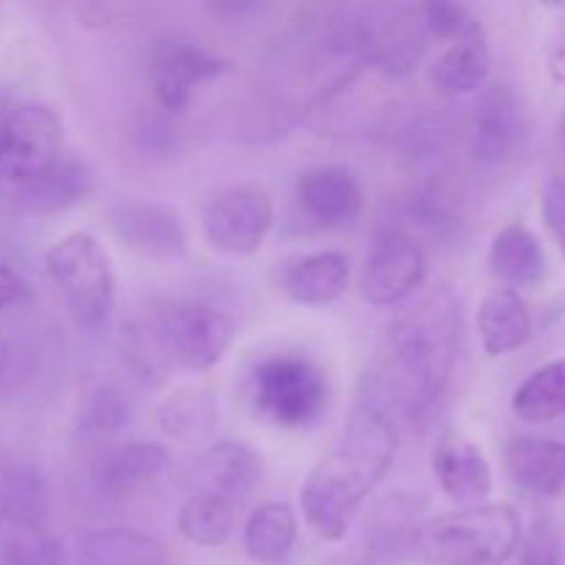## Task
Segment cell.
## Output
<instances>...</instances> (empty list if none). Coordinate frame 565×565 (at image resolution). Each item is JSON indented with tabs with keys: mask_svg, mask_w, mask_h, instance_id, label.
Segmentation results:
<instances>
[{
	"mask_svg": "<svg viewBox=\"0 0 565 565\" xmlns=\"http://www.w3.org/2000/svg\"><path fill=\"white\" fill-rule=\"evenodd\" d=\"M533 334V318L519 296L511 287H494L486 292L478 309V337L486 356L500 359L508 353L519 351Z\"/></svg>",
	"mask_w": 565,
	"mask_h": 565,
	"instance_id": "obj_19",
	"label": "cell"
},
{
	"mask_svg": "<svg viewBox=\"0 0 565 565\" xmlns=\"http://www.w3.org/2000/svg\"><path fill=\"white\" fill-rule=\"evenodd\" d=\"M127 414H130V406L125 403V397L116 390H110V386H99L97 392L88 395L81 417V428L88 436H108L125 425Z\"/></svg>",
	"mask_w": 565,
	"mask_h": 565,
	"instance_id": "obj_30",
	"label": "cell"
},
{
	"mask_svg": "<svg viewBox=\"0 0 565 565\" xmlns=\"http://www.w3.org/2000/svg\"><path fill=\"white\" fill-rule=\"evenodd\" d=\"M235 337V320L213 303L169 301L152 315V340L160 356L193 373L215 367Z\"/></svg>",
	"mask_w": 565,
	"mask_h": 565,
	"instance_id": "obj_7",
	"label": "cell"
},
{
	"mask_svg": "<svg viewBox=\"0 0 565 565\" xmlns=\"http://www.w3.org/2000/svg\"><path fill=\"white\" fill-rule=\"evenodd\" d=\"M0 565H64V546L50 524L47 483L28 463L0 475Z\"/></svg>",
	"mask_w": 565,
	"mask_h": 565,
	"instance_id": "obj_4",
	"label": "cell"
},
{
	"mask_svg": "<svg viewBox=\"0 0 565 565\" xmlns=\"http://www.w3.org/2000/svg\"><path fill=\"white\" fill-rule=\"evenodd\" d=\"M230 72V61L221 58L202 42L185 33H163L149 53V83L160 110L180 116L191 105L193 92L218 81Z\"/></svg>",
	"mask_w": 565,
	"mask_h": 565,
	"instance_id": "obj_9",
	"label": "cell"
},
{
	"mask_svg": "<svg viewBox=\"0 0 565 565\" xmlns=\"http://www.w3.org/2000/svg\"><path fill=\"white\" fill-rule=\"evenodd\" d=\"M44 265L77 329H103L116 303V274L103 243L88 232H72L50 246Z\"/></svg>",
	"mask_w": 565,
	"mask_h": 565,
	"instance_id": "obj_5",
	"label": "cell"
},
{
	"mask_svg": "<svg viewBox=\"0 0 565 565\" xmlns=\"http://www.w3.org/2000/svg\"><path fill=\"white\" fill-rule=\"evenodd\" d=\"M544 221L565 254V182L552 180L544 191Z\"/></svg>",
	"mask_w": 565,
	"mask_h": 565,
	"instance_id": "obj_33",
	"label": "cell"
},
{
	"mask_svg": "<svg viewBox=\"0 0 565 565\" xmlns=\"http://www.w3.org/2000/svg\"><path fill=\"white\" fill-rule=\"evenodd\" d=\"M417 9L425 22V31L434 33L436 39H445V42L463 36L478 22V17L467 6L450 3V0H434V3H423Z\"/></svg>",
	"mask_w": 565,
	"mask_h": 565,
	"instance_id": "obj_31",
	"label": "cell"
},
{
	"mask_svg": "<svg viewBox=\"0 0 565 565\" xmlns=\"http://www.w3.org/2000/svg\"><path fill=\"white\" fill-rule=\"evenodd\" d=\"M364 42H367V64L379 66L392 81H403L419 66L428 42V31L419 9L395 6L379 9L362 17Z\"/></svg>",
	"mask_w": 565,
	"mask_h": 565,
	"instance_id": "obj_13",
	"label": "cell"
},
{
	"mask_svg": "<svg viewBox=\"0 0 565 565\" xmlns=\"http://www.w3.org/2000/svg\"><path fill=\"white\" fill-rule=\"evenodd\" d=\"M298 539V516L287 502H265L248 516L243 546L248 557L263 565L287 561Z\"/></svg>",
	"mask_w": 565,
	"mask_h": 565,
	"instance_id": "obj_26",
	"label": "cell"
},
{
	"mask_svg": "<svg viewBox=\"0 0 565 565\" xmlns=\"http://www.w3.org/2000/svg\"><path fill=\"white\" fill-rule=\"evenodd\" d=\"M81 565H169V557L160 541L136 530L114 527L83 541Z\"/></svg>",
	"mask_w": 565,
	"mask_h": 565,
	"instance_id": "obj_28",
	"label": "cell"
},
{
	"mask_svg": "<svg viewBox=\"0 0 565 565\" xmlns=\"http://www.w3.org/2000/svg\"><path fill=\"white\" fill-rule=\"evenodd\" d=\"M461 309L439 287L386 326L364 375L362 406L386 417L419 419L447 390L458 356Z\"/></svg>",
	"mask_w": 565,
	"mask_h": 565,
	"instance_id": "obj_1",
	"label": "cell"
},
{
	"mask_svg": "<svg viewBox=\"0 0 565 565\" xmlns=\"http://www.w3.org/2000/svg\"><path fill=\"white\" fill-rule=\"evenodd\" d=\"M64 125L50 105L22 103L0 125V185L14 193L42 180L64 154Z\"/></svg>",
	"mask_w": 565,
	"mask_h": 565,
	"instance_id": "obj_8",
	"label": "cell"
},
{
	"mask_svg": "<svg viewBox=\"0 0 565 565\" xmlns=\"http://www.w3.org/2000/svg\"><path fill=\"white\" fill-rule=\"evenodd\" d=\"M169 467V450L158 441H130L119 445L103 458L97 483L105 497H130L143 486L154 483Z\"/></svg>",
	"mask_w": 565,
	"mask_h": 565,
	"instance_id": "obj_22",
	"label": "cell"
},
{
	"mask_svg": "<svg viewBox=\"0 0 565 565\" xmlns=\"http://www.w3.org/2000/svg\"><path fill=\"white\" fill-rule=\"evenodd\" d=\"M561 149H563V160H565V119H563V125H561ZM555 180H563L565 182V174L563 177H555Z\"/></svg>",
	"mask_w": 565,
	"mask_h": 565,
	"instance_id": "obj_38",
	"label": "cell"
},
{
	"mask_svg": "<svg viewBox=\"0 0 565 565\" xmlns=\"http://www.w3.org/2000/svg\"><path fill=\"white\" fill-rule=\"evenodd\" d=\"M11 108H14V105H11L9 99H6V97H0V125H3V121H6V116L11 114Z\"/></svg>",
	"mask_w": 565,
	"mask_h": 565,
	"instance_id": "obj_37",
	"label": "cell"
},
{
	"mask_svg": "<svg viewBox=\"0 0 565 565\" xmlns=\"http://www.w3.org/2000/svg\"><path fill=\"white\" fill-rule=\"evenodd\" d=\"M434 475L441 494L458 508H475L489 502L491 467L478 445L461 436H445L434 450Z\"/></svg>",
	"mask_w": 565,
	"mask_h": 565,
	"instance_id": "obj_16",
	"label": "cell"
},
{
	"mask_svg": "<svg viewBox=\"0 0 565 565\" xmlns=\"http://www.w3.org/2000/svg\"><path fill=\"white\" fill-rule=\"evenodd\" d=\"M527 141V114L511 86H491L478 99L469 125V149L480 166H505L522 152Z\"/></svg>",
	"mask_w": 565,
	"mask_h": 565,
	"instance_id": "obj_12",
	"label": "cell"
},
{
	"mask_svg": "<svg viewBox=\"0 0 565 565\" xmlns=\"http://www.w3.org/2000/svg\"><path fill=\"white\" fill-rule=\"evenodd\" d=\"M28 298V287L22 281V276L0 257V312H6L9 307H17L20 301Z\"/></svg>",
	"mask_w": 565,
	"mask_h": 565,
	"instance_id": "obj_34",
	"label": "cell"
},
{
	"mask_svg": "<svg viewBox=\"0 0 565 565\" xmlns=\"http://www.w3.org/2000/svg\"><path fill=\"white\" fill-rule=\"evenodd\" d=\"M11 373H14V345L9 342V337L0 334V392L9 386Z\"/></svg>",
	"mask_w": 565,
	"mask_h": 565,
	"instance_id": "obj_35",
	"label": "cell"
},
{
	"mask_svg": "<svg viewBox=\"0 0 565 565\" xmlns=\"http://www.w3.org/2000/svg\"><path fill=\"white\" fill-rule=\"evenodd\" d=\"M513 412L530 425L555 423L565 417V359L533 370L513 392Z\"/></svg>",
	"mask_w": 565,
	"mask_h": 565,
	"instance_id": "obj_29",
	"label": "cell"
},
{
	"mask_svg": "<svg viewBox=\"0 0 565 565\" xmlns=\"http://www.w3.org/2000/svg\"><path fill=\"white\" fill-rule=\"evenodd\" d=\"M505 467L522 494L552 500L565 491V445L539 436H516L505 447Z\"/></svg>",
	"mask_w": 565,
	"mask_h": 565,
	"instance_id": "obj_17",
	"label": "cell"
},
{
	"mask_svg": "<svg viewBox=\"0 0 565 565\" xmlns=\"http://www.w3.org/2000/svg\"><path fill=\"white\" fill-rule=\"evenodd\" d=\"M158 423L169 439L180 445H202L218 428V401L204 386H182L158 408Z\"/></svg>",
	"mask_w": 565,
	"mask_h": 565,
	"instance_id": "obj_25",
	"label": "cell"
},
{
	"mask_svg": "<svg viewBox=\"0 0 565 565\" xmlns=\"http://www.w3.org/2000/svg\"><path fill=\"white\" fill-rule=\"evenodd\" d=\"M298 204L315 224L348 230L364 213V188L348 166H312L298 177Z\"/></svg>",
	"mask_w": 565,
	"mask_h": 565,
	"instance_id": "obj_15",
	"label": "cell"
},
{
	"mask_svg": "<svg viewBox=\"0 0 565 565\" xmlns=\"http://www.w3.org/2000/svg\"><path fill=\"white\" fill-rule=\"evenodd\" d=\"M110 232L130 252L154 259H174L188 252V235L171 207L143 199H121L108 207Z\"/></svg>",
	"mask_w": 565,
	"mask_h": 565,
	"instance_id": "obj_14",
	"label": "cell"
},
{
	"mask_svg": "<svg viewBox=\"0 0 565 565\" xmlns=\"http://www.w3.org/2000/svg\"><path fill=\"white\" fill-rule=\"evenodd\" d=\"M450 47L434 61L428 77L430 86L445 97H467L475 94L489 77L491 53L489 36H486L483 22H475L463 36L447 42Z\"/></svg>",
	"mask_w": 565,
	"mask_h": 565,
	"instance_id": "obj_18",
	"label": "cell"
},
{
	"mask_svg": "<svg viewBox=\"0 0 565 565\" xmlns=\"http://www.w3.org/2000/svg\"><path fill=\"white\" fill-rule=\"evenodd\" d=\"M351 281V259L342 252L307 254L285 274V292L301 307H329Z\"/></svg>",
	"mask_w": 565,
	"mask_h": 565,
	"instance_id": "obj_23",
	"label": "cell"
},
{
	"mask_svg": "<svg viewBox=\"0 0 565 565\" xmlns=\"http://www.w3.org/2000/svg\"><path fill=\"white\" fill-rule=\"evenodd\" d=\"M489 270L502 287H533L544 279L546 257L539 237L524 224H508L497 232L489 252Z\"/></svg>",
	"mask_w": 565,
	"mask_h": 565,
	"instance_id": "obj_24",
	"label": "cell"
},
{
	"mask_svg": "<svg viewBox=\"0 0 565 565\" xmlns=\"http://www.w3.org/2000/svg\"><path fill=\"white\" fill-rule=\"evenodd\" d=\"M94 185H97V180H94V171L88 169V163L77 158H61L42 180L31 182L22 191H14L11 199H17V204L28 213H64V210L86 202L94 193Z\"/></svg>",
	"mask_w": 565,
	"mask_h": 565,
	"instance_id": "obj_21",
	"label": "cell"
},
{
	"mask_svg": "<svg viewBox=\"0 0 565 565\" xmlns=\"http://www.w3.org/2000/svg\"><path fill=\"white\" fill-rule=\"evenodd\" d=\"M552 75L557 77V81H565V44L552 53Z\"/></svg>",
	"mask_w": 565,
	"mask_h": 565,
	"instance_id": "obj_36",
	"label": "cell"
},
{
	"mask_svg": "<svg viewBox=\"0 0 565 565\" xmlns=\"http://www.w3.org/2000/svg\"><path fill=\"white\" fill-rule=\"evenodd\" d=\"M395 456V419L359 403L337 445L320 458L301 489L309 530L323 541L345 539L348 524L386 478Z\"/></svg>",
	"mask_w": 565,
	"mask_h": 565,
	"instance_id": "obj_2",
	"label": "cell"
},
{
	"mask_svg": "<svg viewBox=\"0 0 565 565\" xmlns=\"http://www.w3.org/2000/svg\"><path fill=\"white\" fill-rule=\"evenodd\" d=\"M519 565H563L561 539L550 522H539L530 530Z\"/></svg>",
	"mask_w": 565,
	"mask_h": 565,
	"instance_id": "obj_32",
	"label": "cell"
},
{
	"mask_svg": "<svg viewBox=\"0 0 565 565\" xmlns=\"http://www.w3.org/2000/svg\"><path fill=\"white\" fill-rule=\"evenodd\" d=\"M519 541V513L502 502H483L425 522L417 546L434 565H505Z\"/></svg>",
	"mask_w": 565,
	"mask_h": 565,
	"instance_id": "obj_3",
	"label": "cell"
},
{
	"mask_svg": "<svg viewBox=\"0 0 565 565\" xmlns=\"http://www.w3.org/2000/svg\"><path fill=\"white\" fill-rule=\"evenodd\" d=\"M252 403L276 428H309L329 403V381L303 353H274L254 367Z\"/></svg>",
	"mask_w": 565,
	"mask_h": 565,
	"instance_id": "obj_6",
	"label": "cell"
},
{
	"mask_svg": "<svg viewBox=\"0 0 565 565\" xmlns=\"http://www.w3.org/2000/svg\"><path fill=\"white\" fill-rule=\"evenodd\" d=\"M428 279V257L417 237L401 226H386L375 235L362 268V296L375 307H395Z\"/></svg>",
	"mask_w": 565,
	"mask_h": 565,
	"instance_id": "obj_11",
	"label": "cell"
},
{
	"mask_svg": "<svg viewBox=\"0 0 565 565\" xmlns=\"http://www.w3.org/2000/svg\"><path fill=\"white\" fill-rule=\"evenodd\" d=\"M196 478L202 483L199 491H213L237 505L257 489L259 478H263V461L252 447L241 445V441H221L204 452Z\"/></svg>",
	"mask_w": 565,
	"mask_h": 565,
	"instance_id": "obj_20",
	"label": "cell"
},
{
	"mask_svg": "<svg viewBox=\"0 0 565 565\" xmlns=\"http://www.w3.org/2000/svg\"><path fill=\"white\" fill-rule=\"evenodd\" d=\"M274 224V202L254 182L226 185L207 202L202 215L204 241L226 257H252Z\"/></svg>",
	"mask_w": 565,
	"mask_h": 565,
	"instance_id": "obj_10",
	"label": "cell"
},
{
	"mask_svg": "<svg viewBox=\"0 0 565 565\" xmlns=\"http://www.w3.org/2000/svg\"><path fill=\"white\" fill-rule=\"evenodd\" d=\"M177 530L188 544L202 550L224 546L235 530V505L213 491H196L182 502L177 513Z\"/></svg>",
	"mask_w": 565,
	"mask_h": 565,
	"instance_id": "obj_27",
	"label": "cell"
}]
</instances>
